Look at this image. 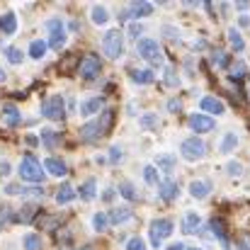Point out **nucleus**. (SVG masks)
Here are the masks:
<instances>
[{
  "label": "nucleus",
  "instance_id": "f257e3e1",
  "mask_svg": "<svg viewBox=\"0 0 250 250\" xmlns=\"http://www.w3.org/2000/svg\"><path fill=\"white\" fill-rule=\"evenodd\" d=\"M112 124H114V112L112 109H107V112H102V117H97V119H92V122H87L81 126V139L83 141H97V139H102L109 129H112Z\"/></svg>",
  "mask_w": 250,
  "mask_h": 250
},
{
  "label": "nucleus",
  "instance_id": "f03ea898",
  "mask_svg": "<svg viewBox=\"0 0 250 250\" xmlns=\"http://www.w3.org/2000/svg\"><path fill=\"white\" fill-rule=\"evenodd\" d=\"M102 51L107 59H119L124 51V34L119 29H109L102 37Z\"/></svg>",
  "mask_w": 250,
  "mask_h": 250
},
{
  "label": "nucleus",
  "instance_id": "7ed1b4c3",
  "mask_svg": "<svg viewBox=\"0 0 250 250\" xmlns=\"http://www.w3.org/2000/svg\"><path fill=\"white\" fill-rule=\"evenodd\" d=\"M17 172H20V177L27 180V182H42V180H44V167H42V163H39L37 158H32V156H24V158H22Z\"/></svg>",
  "mask_w": 250,
  "mask_h": 250
},
{
  "label": "nucleus",
  "instance_id": "20e7f679",
  "mask_svg": "<svg viewBox=\"0 0 250 250\" xmlns=\"http://www.w3.org/2000/svg\"><path fill=\"white\" fill-rule=\"evenodd\" d=\"M136 51H139L141 59L151 61L153 66H161V63H163L161 46H158V42H153V39H139V42H136Z\"/></svg>",
  "mask_w": 250,
  "mask_h": 250
},
{
  "label": "nucleus",
  "instance_id": "39448f33",
  "mask_svg": "<svg viewBox=\"0 0 250 250\" xmlns=\"http://www.w3.org/2000/svg\"><path fill=\"white\" fill-rule=\"evenodd\" d=\"M148 233H151V246L153 248H161L163 238H167L172 233V221L170 219H156V221H151Z\"/></svg>",
  "mask_w": 250,
  "mask_h": 250
},
{
  "label": "nucleus",
  "instance_id": "423d86ee",
  "mask_svg": "<svg viewBox=\"0 0 250 250\" xmlns=\"http://www.w3.org/2000/svg\"><path fill=\"white\" fill-rule=\"evenodd\" d=\"M180 151H182V158H187V161H199V158H204L207 146H204L202 139L192 136V139H185V141H182Z\"/></svg>",
  "mask_w": 250,
  "mask_h": 250
},
{
  "label": "nucleus",
  "instance_id": "0eeeda50",
  "mask_svg": "<svg viewBox=\"0 0 250 250\" xmlns=\"http://www.w3.org/2000/svg\"><path fill=\"white\" fill-rule=\"evenodd\" d=\"M42 114L46 117V119H54V122H61L63 119V114H66V107H63V97H49V100H44V104H42Z\"/></svg>",
  "mask_w": 250,
  "mask_h": 250
},
{
  "label": "nucleus",
  "instance_id": "6e6552de",
  "mask_svg": "<svg viewBox=\"0 0 250 250\" xmlns=\"http://www.w3.org/2000/svg\"><path fill=\"white\" fill-rule=\"evenodd\" d=\"M46 29H49V34H51V37H49V46L59 51V49L66 44V29H63V22H61V20H49V22H46Z\"/></svg>",
  "mask_w": 250,
  "mask_h": 250
},
{
  "label": "nucleus",
  "instance_id": "1a4fd4ad",
  "mask_svg": "<svg viewBox=\"0 0 250 250\" xmlns=\"http://www.w3.org/2000/svg\"><path fill=\"white\" fill-rule=\"evenodd\" d=\"M100 71H102V61L95 54L85 56L83 61H81V66H78V73H81L83 81H92L95 76H100Z\"/></svg>",
  "mask_w": 250,
  "mask_h": 250
},
{
  "label": "nucleus",
  "instance_id": "9d476101",
  "mask_svg": "<svg viewBox=\"0 0 250 250\" xmlns=\"http://www.w3.org/2000/svg\"><path fill=\"white\" fill-rule=\"evenodd\" d=\"M214 126H216V122H214L209 114H192V117H189V129L197 131V134L211 131Z\"/></svg>",
  "mask_w": 250,
  "mask_h": 250
},
{
  "label": "nucleus",
  "instance_id": "9b49d317",
  "mask_svg": "<svg viewBox=\"0 0 250 250\" xmlns=\"http://www.w3.org/2000/svg\"><path fill=\"white\" fill-rule=\"evenodd\" d=\"M20 119H22V117H20V109H17L15 104H5V107L0 109V122H2L5 126L12 129V126L20 124Z\"/></svg>",
  "mask_w": 250,
  "mask_h": 250
},
{
  "label": "nucleus",
  "instance_id": "f8f14e48",
  "mask_svg": "<svg viewBox=\"0 0 250 250\" xmlns=\"http://www.w3.org/2000/svg\"><path fill=\"white\" fill-rule=\"evenodd\" d=\"M5 192L7 194H27V197H32V199H42L44 197V189H39V187H22V185H7L5 187Z\"/></svg>",
  "mask_w": 250,
  "mask_h": 250
},
{
  "label": "nucleus",
  "instance_id": "ddd939ff",
  "mask_svg": "<svg viewBox=\"0 0 250 250\" xmlns=\"http://www.w3.org/2000/svg\"><path fill=\"white\" fill-rule=\"evenodd\" d=\"M151 12H153V5H151V2H134V5L124 12V17L139 20V17H146V15H151Z\"/></svg>",
  "mask_w": 250,
  "mask_h": 250
},
{
  "label": "nucleus",
  "instance_id": "4468645a",
  "mask_svg": "<svg viewBox=\"0 0 250 250\" xmlns=\"http://www.w3.org/2000/svg\"><path fill=\"white\" fill-rule=\"evenodd\" d=\"M209 229H211V231H214V236L221 241V246H224V248H229V233H226V226H224V221L214 216V219L209 221Z\"/></svg>",
  "mask_w": 250,
  "mask_h": 250
},
{
  "label": "nucleus",
  "instance_id": "2eb2a0df",
  "mask_svg": "<svg viewBox=\"0 0 250 250\" xmlns=\"http://www.w3.org/2000/svg\"><path fill=\"white\" fill-rule=\"evenodd\" d=\"M246 73H248L246 61H233V63L229 66V78H231L233 83H241V81L246 78Z\"/></svg>",
  "mask_w": 250,
  "mask_h": 250
},
{
  "label": "nucleus",
  "instance_id": "dca6fc26",
  "mask_svg": "<svg viewBox=\"0 0 250 250\" xmlns=\"http://www.w3.org/2000/svg\"><path fill=\"white\" fill-rule=\"evenodd\" d=\"M202 109L207 112V114H224V104L216 100V97H211V95H207V97H202Z\"/></svg>",
  "mask_w": 250,
  "mask_h": 250
},
{
  "label": "nucleus",
  "instance_id": "f3484780",
  "mask_svg": "<svg viewBox=\"0 0 250 250\" xmlns=\"http://www.w3.org/2000/svg\"><path fill=\"white\" fill-rule=\"evenodd\" d=\"M211 192V182H204V180H194L192 185H189V194L194 197V199H204L207 194Z\"/></svg>",
  "mask_w": 250,
  "mask_h": 250
},
{
  "label": "nucleus",
  "instance_id": "a211bd4d",
  "mask_svg": "<svg viewBox=\"0 0 250 250\" xmlns=\"http://www.w3.org/2000/svg\"><path fill=\"white\" fill-rule=\"evenodd\" d=\"M73 199H76V189H73L68 182H63V185L56 189V202H59V204H71Z\"/></svg>",
  "mask_w": 250,
  "mask_h": 250
},
{
  "label": "nucleus",
  "instance_id": "6ab92c4d",
  "mask_svg": "<svg viewBox=\"0 0 250 250\" xmlns=\"http://www.w3.org/2000/svg\"><path fill=\"white\" fill-rule=\"evenodd\" d=\"M107 219H109V224H114V226L126 224V221L131 219V209H126V207H117V209H112V214H109Z\"/></svg>",
  "mask_w": 250,
  "mask_h": 250
},
{
  "label": "nucleus",
  "instance_id": "aec40b11",
  "mask_svg": "<svg viewBox=\"0 0 250 250\" xmlns=\"http://www.w3.org/2000/svg\"><path fill=\"white\" fill-rule=\"evenodd\" d=\"M161 197H163V202H172L177 194H180V187H177V182H172V180H167V182H161Z\"/></svg>",
  "mask_w": 250,
  "mask_h": 250
},
{
  "label": "nucleus",
  "instance_id": "412c9836",
  "mask_svg": "<svg viewBox=\"0 0 250 250\" xmlns=\"http://www.w3.org/2000/svg\"><path fill=\"white\" fill-rule=\"evenodd\" d=\"M46 170L51 172V175H56V177H63L66 172H68V167H66V163L61 161V158H46Z\"/></svg>",
  "mask_w": 250,
  "mask_h": 250
},
{
  "label": "nucleus",
  "instance_id": "4be33fe9",
  "mask_svg": "<svg viewBox=\"0 0 250 250\" xmlns=\"http://www.w3.org/2000/svg\"><path fill=\"white\" fill-rule=\"evenodd\" d=\"M100 107H102V97H90V100H85L81 104V114L83 117H92L95 112H100Z\"/></svg>",
  "mask_w": 250,
  "mask_h": 250
},
{
  "label": "nucleus",
  "instance_id": "5701e85b",
  "mask_svg": "<svg viewBox=\"0 0 250 250\" xmlns=\"http://www.w3.org/2000/svg\"><path fill=\"white\" fill-rule=\"evenodd\" d=\"M78 194L83 197L85 202H90V199H95V194H97V182H95V177H90V180H85L83 185H81V189H78Z\"/></svg>",
  "mask_w": 250,
  "mask_h": 250
},
{
  "label": "nucleus",
  "instance_id": "b1692460",
  "mask_svg": "<svg viewBox=\"0 0 250 250\" xmlns=\"http://www.w3.org/2000/svg\"><path fill=\"white\" fill-rule=\"evenodd\" d=\"M0 29H2L5 34H15V32H17V15H15V12H5V17H2V22H0Z\"/></svg>",
  "mask_w": 250,
  "mask_h": 250
},
{
  "label": "nucleus",
  "instance_id": "393cba45",
  "mask_svg": "<svg viewBox=\"0 0 250 250\" xmlns=\"http://www.w3.org/2000/svg\"><path fill=\"white\" fill-rule=\"evenodd\" d=\"M197 229H199V214L187 211V214H185V221H182V231H185V233H194Z\"/></svg>",
  "mask_w": 250,
  "mask_h": 250
},
{
  "label": "nucleus",
  "instance_id": "a878e982",
  "mask_svg": "<svg viewBox=\"0 0 250 250\" xmlns=\"http://www.w3.org/2000/svg\"><path fill=\"white\" fill-rule=\"evenodd\" d=\"M90 17H92V22H95V24H107L109 12H107V7H104V5H95V7L90 10Z\"/></svg>",
  "mask_w": 250,
  "mask_h": 250
},
{
  "label": "nucleus",
  "instance_id": "bb28decb",
  "mask_svg": "<svg viewBox=\"0 0 250 250\" xmlns=\"http://www.w3.org/2000/svg\"><path fill=\"white\" fill-rule=\"evenodd\" d=\"M46 49H49V44H46V42H42V39H34V42L29 44V56L39 61V59H44Z\"/></svg>",
  "mask_w": 250,
  "mask_h": 250
},
{
  "label": "nucleus",
  "instance_id": "cd10ccee",
  "mask_svg": "<svg viewBox=\"0 0 250 250\" xmlns=\"http://www.w3.org/2000/svg\"><path fill=\"white\" fill-rule=\"evenodd\" d=\"M131 81L139 85L153 83V71H131Z\"/></svg>",
  "mask_w": 250,
  "mask_h": 250
},
{
  "label": "nucleus",
  "instance_id": "c85d7f7f",
  "mask_svg": "<svg viewBox=\"0 0 250 250\" xmlns=\"http://www.w3.org/2000/svg\"><path fill=\"white\" fill-rule=\"evenodd\" d=\"M229 39H231V49H233V51H243L246 42H243V37L238 34V29H236V27H231V29H229Z\"/></svg>",
  "mask_w": 250,
  "mask_h": 250
},
{
  "label": "nucleus",
  "instance_id": "c756f323",
  "mask_svg": "<svg viewBox=\"0 0 250 250\" xmlns=\"http://www.w3.org/2000/svg\"><path fill=\"white\" fill-rule=\"evenodd\" d=\"M59 139H61V136H59L56 131H51V129H44V131H42V141H44L46 148H56V146H59Z\"/></svg>",
  "mask_w": 250,
  "mask_h": 250
},
{
  "label": "nucleus",
  "instance_id": "7c9ffc66",
  "mask_svg": "<svg viewBox=\"0 0 250 250\" xmlns=\"http://www.w3.org/2000/svg\"><path fill=\"white\" fill-rule=\"evenodd\" d=\"M34 214H37V207H24L17 211V219L15 221H22V224H32L34 221Z\"/></svg>",
  "mask_w": 250,
  "mask_h": 250
},
{
  "label": "nucleus",
  "instance_id": "2f4dec72",
  "mask_svg": "<svg viewBox=\"0 0 250 250\" xmlns=\"http://www.w3.org/2000/svg\"><path fill=\"white\" fill-rule=\"evenodd\" d=\"M2 54H5V59H7L10 63H22V59H24V56H22V51H20V49H15V46H5V49H2Z\"/></svg>",
  "mask_w": 250,
  "mask_h": 250
},
{
  "label": "nucleus",
  "instance_id": "473e14b6",
  "mask_svg": "<svg viewBox=\"0 0 250 250\" xmlns=\"http://www.w3.org/2000/svg\"><path fill=\"white\" fill-rule=\"evenodd\" d=\"M236 146H238L236 134H226L224 141H221V153H231V151H236Z\"/></svg>",
  "mask_w": 250,
  "mask_h": 250
},
{
  "label": "nucleus",
  "instance_id": "72a5a7b5",
  "mask_svg": "<svg viewBox=\"0 0 250 250\" xmlns=\"http://www.w3.org/2000/svg\"><path fill=\"white\" fill-rule=\"evenodd\" d=\"M107 224H109V219H107V214H102V211H97V214L92 216V229H95L97 233H102V231L107 229Z\"/></svg>",
  "mask_w": 250,
  "mask_h": 250
},
{
  "label": "nucleus",
  "instance_id": "f704fd0d",
  "mask_svg": "<svg viewBox=\"0 0 250 250\" xmlns=\"http://www.w3.org/2000/svg\"><path fill=\"white\" fill-rule=\"evenodd\" d=\"M24 250H42V236H37V233L24 236Z\"/></svg>",
  "mask_w": 250,
  "mask_h": 250
},
{
  "label": "nucleus",
  "instance_id": "c9c22d12",
  "mask_svg": "<svg viewBox=\"0 0 250 250\" xmlns=\"http://www.w3.org/2000/svg\"><path fill=\"white\" fill-rule=\"evenodd\" d=\"M144 180L148 182V185H158L161 187V180H158V170L153 166H146L144 167Z\"/></svg>",
  "mask_w": 250,
  "mask_h": 250
},
{
  "label": "nucleus",
  "instance_id": "e433bc0d",
  "mask_svg": "<svg viewBox=\"0 0 250 250\" xmlns=\"http://www.w3.org/2000/svg\"><path fill=\"white\" fill-rule=\"evenodd\" d=\"M119 192H122L126 199H139V197H136V187H134L131 182H122V185H119Z\"/></svg>",
  "mask_w": 250,
  "mask_h": 250
},
{
  "label": "nucleus",
  "instance_id": "4c0bfd02",
  "mask_svg": "<svg viewBox=\"0 0 250 250\" xmlns=\"http://www.w3.org/2000/svg\"><path fill=\"white\" fill-rule=\"evenodd\" d=\"M73 68H76V56L71 54V56H66V59H63V63L59 66V71H61V73H71Z\"/></svg>",
  "mask_w": 250,
  "mask_h": 250
},
{
  "label": "nucleus",
  "instance_id": "58836bf2",
  "mask_svg": "<svg viewBox=\"0 0 250 250\" xmlns=\"http://www.w3.org/2000/svg\"><path fill=\"white\" fill-rule=\"evenodd\" d=\"M214 63L219 66V68H229L231 63H229V56L224 54V51H214Z\"/></svg>",
  "mask_w": 250,
  "mask_h": 250
},
{
  "label": "nucleus",
  "instance_id": "ea45409f",
  "mask_svg": "<svg viewBox=\"0 0 250 250\" xmlns=\"http://www.w3.org/2000/svg\"><path fill=\"white\" fill-rule=\"evenodd\" d=\"M158 166L170 172V170L175 167V158H172V156H158Z\"/></svg>",
  "mask_w": 250,
  "mask_h": 250
},
{
  "label": "nucleus",
  "instance_id": "a19ab883",
  "mask_svg": "<svg viewBox=\"0 0 250 250\" xmlns=\"http://www.w3.org/2000/svg\"><path fill=\"white\" fill-rule=\"evenodd\" d=\"M122 156H124V151H122V146H112V151H109V161L117 166V163H122Z\"/></svg>",
  "mask_w": 250,
  "mask_h": 250
},
{
  "label": "nucleus",
  "instance_id": "79ce46f5",
  "mask_svg": "<svg viewBox=\"0 0 250 250\" xmlns=\"http://www.w3.org/2000/svg\"><path fill=\"white\" fill-rule=\"evenodd\" d=\"M177 83H180V81H177L175 68H166V85H167V87H175Z\"/></svg>",
  "mask_w": 250,
  "mask_h": 250
},
{
  "label": "nucleus",
  "instance_id": "37998d69",
  "mask_svg": "<svg viewBox=\"0 0 250 250\" xmlns=\"http://www.w3.org/2000/svg\"><path fill=\"white\" fill-rule=\"evenodd\" d=\"M126 250H146V243H144L141 238H131V241L126 243Z\"/></svg>",
  "mask_w": 250,
  "mask_h": 250
},
{
  "label": "nucleus",
  "instance_id": "c03bdc74",
  "mask_svg": "<svg viewBox=\"0 0 250 250\" xmlns=\"http://www.w3.org/2000/svg\"><path fill=\"white\" fill-rule=\"evenodd\" d=\"M156 124H158V122H156V114H146V117L141 119V126H144V129H153Z\"/></svg>",
  "mask_w": 250,
  "mask_h": 250
},
{
  "label": "nucleus",
  "instance_id": "a18cd8bd",
  "mask_svg": "<svg viewBox=\"0 0 250 250\" xmlns=\"http://www.w3.org/2000/svg\"><path fill=\"white\" fill-rule=\"evenodd\" d=\"M229 172H231L233 177H241V172H243V166H241V163H229Z\"/></svg>",
  "mask_w": 250,
  "mask_h": 250
},
{
  "label": "nucleus",
  "instance_id": "49530a36",
  "mask_svg": "<svg viewBox=\"0 0 250 250\" xmlns=\"http://www.w3.org/2000/svg\"><path fill=\"white\" fill-rule=\"evenodd\" d=\"M163 34L166 37H172V39H177L180 34H177V29H170V27H163Z\"/></svg>",
  "mask_w": 250,
  "mask_h": 250
},
{
  "label": "nucleus",
  "instance_id": "de8ad7c7",
  "mask_svg": "<svg viewBox=\"0 0 250 250\" xmlns=\"http://www.w3.org/2000/svg\"><path fill=\"white\" fill-rule=\"evenodd\" d=\"M129 34H131V37H139V34H141V24H131V27H129Z\"/></svg>",
  "mask_w": 250,
  "mask_h": 250
},
{
  "label": "nucleus",
  "instance_id": "09e8293b",
  "mask_svg": "<svg viewBox=\"0 0 250 250\" xmlns=\"http://www.w3.org/2000/svg\"><path fill=\"white\" fill-rule=\"evenodd\" d=\"M167 109H170V112H180V102H177V100H170V102H167Z\"/></svg>",
  "mask_w": 250,
  "mask_h": 250
},
{
  "label": "nucleus",
  "instance_id": "8fccbe9b",
  "mask_svg": "<svg viewBox=\"0 0 250 250\" xmlns=\"http://www.w3.org/2000/svg\"><path fill=\"white\" fill-rule=\"evenodd\" d=\"M27 146H39V139L29 134V136H27Z\"/></svg>",
  "mask_w": 250,
  "mask_h": 250
},
{
  "label": "nucleus",
  "instance_id": "3c124183",
  "mask_svg": "<svg viewBox=\"0 0 250 250\" xmlns=\"http://www.w3.org/2000/svg\"><path fill=\"white\" fill-rule=\"evenodd\" d=\"M102 199H104V202H112V199H114V189H107Z\"/></svg>",
  "mask_w": 250,
  "mask_h": 250
},
{
  "label": "nucleus",
  "instance_id": "603ef678",
  "mask_svg": "<svg viewBox=\"0 0 250 250\" xmlns=\"http://www.w3.org/2000/svg\"><path fill=\"white\" fill-rule=\"evenodd\" d=\"M238 10H248L250 7V2H246V0H238V5H236Z\"/></svg>",
  "mask_w": 250,
  "mask_h": 250
},
{
  "label": "nucleus",
  "instance_id": "864d4df0",
  "mask_svg": "<svg viewBox=\"0 0 250 250\" xmlns=\"http://www.w3.org/2000/svg\"><path fill=\"white\" fill-rule=\"evenodd\" d=\"M0 172L7 175V172H10V166H7V163H0Z\"/></svg>",
  "mask_w": 250,
  "mask_h": 250
},
{
  "label": "nucleus",
  "instance_id": "5fc2aeb1",
  "mask_svg": "<svg viewBox=\"0 0 250 250\" xmlns=\"http://www.w3.org/2000/svg\"><path fill=\"white\" fill-rule=\"evenodd\" d=\"M167 250H185V246H182V243H172Z\"/></svg>",
  "mask_w": 250,
  "mask_h": 250
},
{
  "label": "nucleus",
  "instance_id": "6e6d98bb",
  "mask_svg": "<svg viewBox=\"0 0 250 250\" xmlns=\"http://www.w3.org/2000/svg\"><path fill=\"white\" fill-rule=\"evenodd\" d=\"M2 81H5V71L0 68V83H2Z\"/></svg>",
  "mask_w": 250,
  "mask_h": 250
},
{
  "label": "nucleus",
  "instance_id": "4d7b16f0",
  "mask_svg": "<svg viewBox=\"0 0 250 250\" xmlns=\"http://www.w3.org/2000/svg\"><path fill=\"white\" fill-rule=\"evenodd\" d=\"M189 250H202V248H189Z\"/></svg>",
  "mask_w": 250,
  "mask_h": 250
},
{
  "label": "nucleus",
  "instance_id": "13d9d810",
  "mask_svg": "<svg viewBox=\"0 0 250 250\" xmlns=\"http://www.w3.org/2000/svg\"><path fill=\"white\" fill-rule=\"evenodd\" d=\"M81 250H92V248H81Z\"/></svg>",
  "mask_w": 250,
  "mask_h": 250
}]
</instances>
